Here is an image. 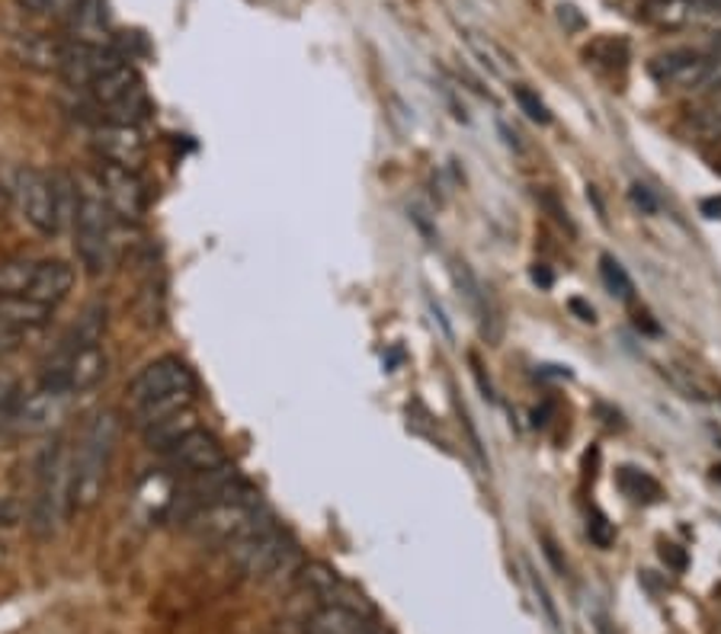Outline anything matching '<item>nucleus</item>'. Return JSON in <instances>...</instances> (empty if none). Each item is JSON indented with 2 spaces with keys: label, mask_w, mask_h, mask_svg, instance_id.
Wrapping results in <instances>:
<instances>
[{
  "label": "nucleus",
  "mask_w": 721,
  "mask_h": 634,
  "mask_svg": "<svg viewBox=\"0 0 721 634\" xmlns=\"http://www.w3.org/2000/svg\"><path fill=\"white\" fill-rule=\"evenodd\" d=\"M706 10V0H645L642 3V20L657 30H684L696 23Z\"/></svg>",
  "instance_id": "nucleus-16"
},
{
  "label": "nucleus",
  "mask_w": 721,
  "mask_h": 634,
  "mask_svg": "<svg viewBox=\"0 0 721 634\" xmlns=\"http://www.w3.org/2000/svg\"><path fill=\"white\" fill-rule=\"evenodd\" d=\"M453 276H456L458 289L465 292V299L472 301L481 314H485V292H481V282L472 276V269L465 263H453Z\"/></svg>",
  "instance_id": "nucleus-27"
},
{
  "label": "nucleus",
  "mask_w": 721,
  "mask_h": 634,
  "mask_svg": "<svg viewBox=\"0 0 721 634\" xmlns=\"http://www.w3.org/2000/svg\"><path fill=\"white\" fill-rule=\"evenodd\" d=\"M36 263L26 257L0 260V299H26L36 279Z\"/></svg>",
  "instance_id": "nucleus-20"
},
{
  "label": "nucleus",
  "mask_w": 721,
  "mask_h": 634,
  "mask_svg": "<svg viewBox=\"0 0 721 634\" xmlns=\"http://www.w3.org/2000/svg\"><path fill=\"white\" fill-rule=\"evenodd\" d=\"M532 587H535V593L542 599V605H545V612H548V619H552V625H558V615H555V605H552V599H548V590L542 587V580L539 577H532Z\"/></svg>",
  "instance_id": "nucleus-38"
},
{
  "label": "nucleus",
  "mask_w": 721,
  "mask_h": 634,
  "mask_svg": "<svg viewBox=\"0 0 721 634\" xmlns=\"http://www.w3.org/2000/svg\"><path fill=\"white\" fill-rule=\"evenodd\" d=\"M192 388H196V375L190 366L180 356H160V359L148 363L145 369H138V375L129 381L125 394L135 408H142L157 398H167L177 391H192Z\"/></svg>",
  "instance_id": "nucleus-7"
},
{
  "label": "nucleus",
  "mask_w": 721,
  "mask_h": 634,
  "mask_svg": "<svg viewBox=\"0 0 721 634\" xmlns=\"http://www.w3.org/2000/svg\"><path fill=\"white\" fill-rule=\"evenodd\" d=\"M304 634H379L366 609L324 602L304 619Z\"/></svg>",
  "instance_id": "nucleus-12"
},
{
  "label": "nucleus",
  "mask_w": 721,
  "mask_h": 634,
  "mask_svg": "<svg viewBox=\"0 0 721 634\" xmlns=\"http://www.w3.org/2000/svg\"><path fill=\"white\" fill-rule=\"evenodd\" d=\"M719 90H721V84H719Z\"/></svg>",
  "instance_id": "nucleus-44"
},
{
  "label": "nucleus",
  "mask_w": 721,
  "mask_h": 634,
  "mask_svg": "<svg viewBox=\"0 0 721 634\" xmlns=\"http://www.w3.org/2000/svg\"><path fill=\"white\" fill-rule=\"evenodd\" d=\"M77 0H16L20 10L26 13H71Z\"/></svg>",
  "instance_id": "nucleus-30"
},
{
  "label": "nucleus",
  "mask_w": 721,
  "mask_h": 634,
  "mask_svg": "<svg viewBox=\"0 0 721 634\" xmlns=\"http://www.w3.org/2000/svg\"><path fill=\"white\" fill-rule=\"evenodd\" d=\"M539 202H542V205H545V209H548V212L555 215V222H562L565 227H568V231H574V224H570L568 212H565V209H562V205L555 202V196H548V192H539Z\"/></svg>",
  "instance_id": "nucleus-33"
},
{
  "label": "nucleus",
  "mask_w": 721,
  "mask_h": 634,
  "mask_svg": "<svg viewBox=\"0 0 721 634\" xmlns=\"http://www.w3.org/2000/svg\"><path fill=\"white\" fill-rule=\"evenodd\" d=\"M20 520V507L7 497H0V525H16Z\"/></svg>",
  "instance_id": "nucleus-37"
},
{
  "label": "nucleus",
  "mask_w": 721,
  "mask_h": 634,
  "mask_svg": "<svg viewBox=\"0 0 721 634\" xmlns=\"http://www.w3.org/2000/svg\"><path fill=\"white\" fill-rule=\"evenodd\" d=\"M58 48H62V42H48V38L42 36H23L16 38V55H20V62L23 65H30V68H42V71H55L58 68Z\"/></svg>",
  "instance_id": "nucleus-22"
},
{
  "label": "nucleus",
  "mask_w": 721,
  "mask_h": 634,
  "mask_svg": "<svg viewBox=\"0 0 721 634\" xmlns=\"http://www.w3.org/2000/svg\"><path fill=\"white\" fill-rule=\"evenodd\" d=\"M661 558L667 560V564H674V570H684L686 567V552L680 545H664V548H661Z\"/></svg>",
  "instance_id": "nucleus-35"
},
{
  "label": "nucleus",
  "mask_w": 721,
  "mask_h": 634,
  "mask_svg": "<svg viewBox=\"0 0 721 634\" xmlns=\"http://www.w3.org/2000/svg\"><path fill=\"white\" fill-rule=\"evenodd\" d=\"M468 45H472V48H475V52H478V55L485 58V65L491 68L493 75H503V71H507V68L500 65V62H503V55H500V52L493 48L491 42H485V38L478 36V33H468Z\"/></svg>",
  "instance_id": "nucleus-29"
},
{
  "label": "nucleus",
  "mask_w": 721,
  "mask_h": 634,
  "mask_svg": "<svg viewBox=\"0 0 721 634\" xmlns=\"http://www.w3.org/2000/svg\"><path fill=\"white\" fill-rule=\"evenodd\" d=\"M100 189L113 209V215L119 219H129V222H138L145 215V205H148V192L142 177L132 170V167H119V164H103L100 170Z\"/></svg>",
  "instance_id": "nucleus-11"
},
{
  "label": "nucleus",
  "mask_w": 721,
  "mask_h": 634,
  "mask_svg": "<svg viewBox=\"0 0 721 634\" xmlns=\"http://www.w3.org/2000/svg\"><path fill=\"white\" fill-rule=\"evenodd\" d=\"M75 286V266L65 260H38L36 263V279H33V289L26 299L42 301L48 308H55L58 301L68 299Z\"/></svg>",
  "instance_id": "nucleus-15"
},
{
  "label": "nucleus",
  "mask_w": 721,
  "mask_h": 634,
  "mask_svg": "<svg viewBox=\"0 0 721 634\" xmlns=\"http://www.w3.org/2000/svg\"><path fill=\"white\" fill-rule=\"evenodd\" d=\"M16 205L23 212V222L30 224L42 237H58L62 234V212L55 199V183L36 167H23L16 174Z\"/></svg>",
  "instance_id": "nucleus-6"
},
{
  "label": "nucleus",
  "mask_w": 721,
  "mask_h": 634,
  "mask_svg": "<svg viewBox=\"0 0 721 634\" xmlns=\"http://www.w3.org/2000/svg\"><path fill=\"white\" fill-rule=\"evenodd\" d=\"M160 455H164L167 475H174V478H196V475H206V471L229 461L225 446L209 430H199V426Z\"/></svg>",
  "instance_id": "nucleus-9"
},
{
  "label": "nucleus",
  "mask_w": 721,
  "mask_h": 634,
  "mask_svg": "<svg viewBox=\"0 0 721 634\" xmlns=\"http://www.w3.org/2000/svg\"><path fill=\"white\" fill-rule=\"evenodd\" d=\"M71 513V452L55 443L42 455L36 497L30 503V529L38 538H52Z\"/></svg>",
  "instance_id": "nucleus-2"
},
{
  "label": "nucleus",
  "mask_w": 721,
  "mask_h": 634,
  "mask_svg": "<svg viewBox=\"0 0 721 634\" xmlns=\"http://www.w3.org/2000/svg\"><path fill=\"white\" fill-rule=\"evenodd\" d=\"M647 75L664 87H680V90H719L721 84V58L719 55H702L692 48H674L664 55H654L647 62Z\"/></svg>",
  "instance_id": "nucleus-5"
},
{
  "label": "nucleus",
  "mask_w": 721,
  "mask_h": 634,
  "mask_svg": "<svg viewBox=\"0 0 721 634\" xmlns=\"http://www.w3.org/2000/svg\"><path fill=\"white\" fill-rule=\"evenodd\" d=\"M115 443H119V416L103 411L93 416L84 440L71 452V510L84 513L100 503L107 490V475L113 465Z\"/></svg>",
  "instance_id": "nucleus-1"
},
{
  "label": "nucleus",
  "mask_w": 721,
  "mask_h": 634,
  "mask_svg": "<svg viewBox=\"0 0 721 634\" xmlns=\"http://www.w3.org/2000/svg\"><path fill=\"white\" fill-rule=\"evenodd\" d=\"M229 555L244 577L269 580L296 560V542L282 525H276L266 516L264 523L254 525L244 538L229 545Z\"/></svg>",
  "instance_id": "nucleus-4"
},
{
  "label": "nucleus",
  "mask_w": 721,
  "mask_h": 634,
  "mask_svg": "<svg viewBox=\"0 0 721 634\" xmlns=\"http://www.w3.org/2000/svg\"><path fill=\"white\" fill-rule=\"evenodd\" d=\"M93 148L107 160V164H119V167H138L145 157V138L138 135L135 125H113L107 122L103 129L93 132Z\"/></svg>",
  "instance_id": "nucleus-13"
},
{
  "label": "nucleus",
  "mask_w": 721,
  "mask_h": 634,
  "mask_svg": "<svg viewBox=\"0 0 721 634\" xmlns=\"http://www.w3.org/2000/svg\"><path fill=\"white\" fill-rule=\"evenodd\" d=\"M75 251L84 269L90 276H100L110 266V251H113V209L103 196L100 183L77 189L75 209Z\"/></svg>",
  "instance_id": "nucleus-3"
},
{
  "label": "nucleus",
  "mask_w": 721,
  "mask_h": 634,
  "mask_svg": "<svg viewBox=\"0 0 721 634\" xmlns=\"http://www.w3.org/2000/svg\"><path fill=\"white\" fill-rule=\"evenodd\" d=\"M187 408H196V388L192 391H177V394H167V398H157L152 404L135 408V423H138V430H145V426H152L157 420L174 416V413L187 411Z\"/></svg>",
  "instance_id": "nucleus-21"
},
{
  "label": "nucleus",
  "mask_w": 721,
  "mask_h": 634,
  "mask_svg": "<svg viewBox=\"0 0 721 634\" xmlns=\"http://www.w3.org/2000/svg\"><path fill=\"white\" fill-rule=\"evenodd\" d=\"M629 199L642 209V212H647V215H654L657 212V199H654V192L647 187H642V183H635V187L629 189Z\"/></svg>",
  "instance_id": "nucleus-32"
},
{
  "label": "nucleus",
  "mask_w": 721,
  "mask_h": 634,
  "mask_svg": "<svg viewBox=\"0 0 721 634\" xmlns=\"http://www.w3.org/2000/svg\"><path fill=\"white\" fill-rule=\"evenodd\" d=\"M706 10L709 13H721V0H706Z\"/></svg>",
  "instance_id": "nucleus-40"
},
{
  "label": "nucleus",
  "mask_w": 721,
  "mask_h": 634,
  "mask_svg": "<svg viewBox=\"0 0 721 634\" xmlns=\"http://www.w3.org/2000/svg\"><path fill=\"white\" fill-rule=\"evenodd\" d=\"M115 65H125L115 48L100 45L93 38H71V42H62L55 71L65 77L71 87H90L97 77H103Z\"/></svg>",
  "instance_id": "nucleus-8"
},
{
  "label": "nucleus",
  "mask_w": 721,
  "mask_h": 634,
  "mask_svg": "<svg viewBox=\"0 0 721 634\" xmlns=\"http://www.w3.org/2000/svg\"><path fill=\"white\" fill-rule=\"evenodd\" d=\"M568 308L574 311V314H577V318H580V321H584V324H594V321H597V311H594V304H587L584 299H570Z\"/></svg>",
  "instance_id": "nucleus-36"
},
{
  "label": "nucleus",
  "mask_w": 721,
  "mask_h": 634,
  "mask_svg": "<svg viewBox=\"0 0 721 634\" xmlns=\"http://www.w3.org/2000/svg\"><path fill=\"white\" fill-rule=\"evenodd\" d=\"M530 276H532V282H535V286H542V289H552V286H555V272H552L545 263H535V266L530 269Z\"/></svg>",
  "instance_id": "nucleus-34"
},
{
  "label": "nucleus",
  "mask_w": 721,
  "mask_h": 634,
  "mask_svg": "<svg viewBox=\"0 0 721 634\" xmlns=\"http://www.w3.org/2000/svg\"><path fill=\"white\" fill-rule=\"evenodd\" d=\"M7 558V545H3V542H0V560Z\"/></svg>",
  "instance_id": "nucleus-42"
},
{
  "label": "nucleus",
  "mask_w": 721,
  "mask_h": 634,
  "mask_svg": "<svg viewBox=\"0 0 721 634\" xmlns=\"http://www.w3.org/2000/svg\"><path fill=\"white\" fill-rule=\"evenodd\" d=\"M16 401H20V388L13 378L0 375V426H10V416L16 411Z\"/></svg>",
  "instance_id": "nucleus-28"
},
{
  "label": "nucleus",
  "mask_w": 721,
  "mask_h": 634,
  "mask_svg": "<svg viewBox=\"0 0 721 634\" xmlns=\"http://www.w3.org/2000/svg\"><path fill=\"white\" fill-rule=\"evenodd\" d=\"M716 478H719V481H721V465H719V468H716Z\"/></svg>",
  "instance_id": "nucleus-43"
},
{
  "label": "nucleus",
  "mask_w": 721,
  "mask_h": 634,
  "mask_svg": "<svg viewBox=\"0 0 721 634\" xmlns=\"http://www.w3.org/2000/svg\"><path fill=\"white\" fill-rule=\"evenodd\" d=\"M7 202H10V196H7V189L0 187V215H3V209H7Z\"/></svg>",
  "instance_id": "nucleus-41"
},
{
  "label": "nucleus",
  "mask_w": 721,
  "mask_h": 634,
  "mask_svg": "<svg viewBox=\"0 0 721 634\" xmlns=\"http://www.w3.org/2000/svg\"><path fill=\"white\" fill-rule=\"evenodd\" d=\"M196 426H199V423H196V408H187V411L174 413V416H164V420H157L152 426H145V430H142V440H145V446L148 448L167 452L174 443H180L187 433H192Z\"/></svg>",
  "instance_id": "nucleus-18"
},
{
  "label": "nucleus",
  "mask_w": 721,
  "mask_h": 634,
  "mask_svg": "<svg viewBox=\"0 0 721 634\" xmlns=\"http://www.w3.org/2000/svg\"><path fill=\"white\" fill-rule=\"evenodd\" d=\"M600 276H603V286L609 289V296H615L619 301H629L635 296L632 276L625 272V266L615 260V257H609V254L600 257Z\"/></svg>",
  "instance_id": "nucleus-23"
},
{
  "label": "nucleus",
  "mask_w": 721,
  "mask_h": 634,
  "mask_svg": "<svg viewBox=\"0 0 721 634\" xmlns=\"http://www.w3.org/2000/svg\"><path fill=\"white\" fill-rule=\"evenodd\" d=\"M87 90H90V97L100 110H113L119 103H129L142 93V80L135 75V68L115 65L103 77H97Z\"/></svg>",
  "instance_id": "nucleus-14"
},
{
  "label": "nucleus",
  "mask_w": 721,
  "mask_h": 634,
  "mask_svg": "<svg viewBox=\"0 0 721 634\" xmlns=\"http://www.w3.org/2000/svg\"><path fill=\"white\" fill-rule=\"evenodd\" d=\"M587 535H590V542H594L597 548H612V542H615V525L609 523L603 510L594 507L590 516H587Z\"/></svg>",
  "instance_id": "nucleus-25"
},
{
  "label": "nucleus",
  "mask_w": 721,
  "mask_h": 634,
  "mask_svg": "<svg viewBox=\"0 0 721 634\" xmlns=\"http://www.w3.org/2000/svg\"><path fill=\"white\" fill-rule=\"evenodd\" d=\"M0 321L16 331H38L52 321V308L33 299H0Z\"/></svg>",
  "instance_id": "nucleus-19"
},
{
  "label": "nucleus",
  "mask_w": 721,
  "mask_h": 634,
  "mask_svg": "<svg viewBox=\"0 0 721 634\" xmlns=\"http://www.w3.org/2000/svg\"><path fill=\"white\" fill-rule=\"evenodd\" d=\"M23 336H26V331H16V327H10V324L0 321V359H7L10 353H16V349L23 346Z\"/></svg>",
  "instance_id": "nucleus-31"
},
{
  "label": "nucleus",
  "mask_w": 721,
  "mask_h": 634,
  "mask_svg": "<svg viewBox=\"0 0 721 634\" xmlns=\"http://www.w3.org/2000/svg\"><path fill=\"white\" fill-rule=\"evenodd\" d=\"M68 404H71L68 394L38 388L33 394H26V398L16 401V411L10 416V426H13L20 436H45V433H52L55 426H62V420L68 416Z\"/></svg>",
  "instance_id": "nucleus-10"
},
{
  "label": "nucleus",
  "mask_w": 721,
  "mask_h": 634,
  "mask_svg": "<svg viewBox=\"0 0 721 634\" xmlns=\"http://www.w3.org/2000/svg\"><path fill=\"white\" fill-rule=\"evenodd\" d=\"M103 331H107V304L97 301V304H90V308L77 318L75 327L58 343L55 356H71L77 349H93V346H100V343H103Z\"/></svg>",
  "instance_id": "nucleus-17"
},
{
  "label": "nucleus",
  "mask_w": 721,
  "mask_h": 634,
  "mask_svg": "<svg viewBox=\"0 0 721 634\" xmlns=\"http://www.w3.org/2000/svg\"><path fill=\"white\" fill-rule=\"evenodd\" d=\"M542 542H545V555H548V560L555 564V570H562V574H565V564H562V558H558V548H555V542H552L548 535H545Z\"/></svg>",
  "instance_id": "nucleus-39"
},
{
  "label": "nucleus",
  "mask_w": 721,
  "mask_h": 634,
  "mask_svg": "<svg viewBox=\"0 0 721 634\" xmlns=\"http://www.w3.org/2000/svg\"><path fill=\"white\" fill-rule=\"evenodd\" d=\"M619 485L635 500H657L661 497V485L654 478H647L645 471H639V468H622L619 471Z\"/></svg>",
  "instance_id": "nucleus-24"
},
{
  "label": "nucleus",
  "mask_w": 721,
  "mask_h": 634,
  "mask_svg": "<svg viewBox=\"0 0 721 634\" xmlns=\"http://www.w3.org/2000/svg\"><path fill=\"white\" fill-rule=\"evenodd\" d=\"M513 97H517L520 110L526 112L535 125H548V122H552V112H548V107L539 100V93H532L530 87H513Z\"/></svg>",
  "instance_id": "nucleus-26"
}]
</instances>
